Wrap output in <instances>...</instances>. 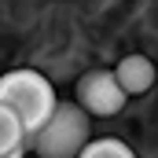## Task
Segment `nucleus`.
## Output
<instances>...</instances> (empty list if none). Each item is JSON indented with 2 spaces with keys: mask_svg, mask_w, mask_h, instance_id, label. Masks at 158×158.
<instances>
[{
  "mask_svg": "<svg viewBox=\"0 0 158 158\" xmlns=\"http://www.w3.org/2000/svg\"><path fill=\"white\" fill-rule=\"evenodd\" d=\"M125 92H121L114 70H88L77 81V107L88 118H110L125 107Z\"/></svg>",
  "mask_w": 158,
  "mask_h": 158,
  "instance_id": "3",
  "label": "nucleus"
},
{
  "mask_svg": "<svg viewBox=\"0 0 158 158\" xmlns=\"http://www.w3.org/2000/svg\"><path fill=\"white\" fill-rule=\"evenodd\" d=\"M77 158H136L121 140H114V136H103V140H92L85 151H81Z\"/></svg>",
  "mask_w": 158,
  "mask_h": 158,
  "instance_id": "6",
  "label": "nucleus"
},
{
  "mask_svg": "<svg viewBox=\"0 0 158 158\" xmlns=\"http://www.w3.org/2000/svg\"><path fill=\"white\" fill-rule=\"evenodd\" d=\"M0 107H7L22 121L26 140H30L33 132H40L48 125V118L59 107V99H55V88H52V81L44 74H37V70H11V74H0Z\"/></svg>",
  "mask_w": 158,
  "mask_h": 158,
  "instance_id": "1",
  "label": "nucleus"
},
{
  "mask_svg": "<svg viewBox=\"0 0 158 158\" xmlns=\"http://www.w3.org/2000/svg\"><path fill=\"white\" fill-rule=\"evenodd\" d=\"M88 143H92V118L70 99H59L48 125L26 140V147L37 151L40 158H77Z\"/></svg>",
  "mask_w": 158,
  "mask_h": 158,
  "instance_id": "2",
  "label": "nucleus"
},
{
  "mask_svg": "<svg viewBox=\"0 0 158 158\" xmlns=\"http://www.w3.org/2000/svg\"><path fill=\"white\" fill-rule=\"evenodd\" d=\"M26 151V129L7 107H0V158L22 155Z\"/></svg>",
  "mask_w": 158,
  "mask_h": 158,
  "instance_id": "5",
  "label": "nucleus"
},
{
  "mask_svg": "<svg viewBox=\"0 0 158 158\" xmlns=\"http://www.w3.org/2000/svg\"><path fill=\"white\" fill-rule=\"evenodd\" d=\"M114 77H118L125 96H140V92H147L155 85V63L147 55H125L114 66Z\"/></svg>",
  "mask_w": 158,
  "mask_h": 158,
  "instance_id": "4",
  "label": "nucleus"
},
{
  "mask_svg": "<svg viewBox=\"0 0 158 158\" xmlns=\"http://www.w3.org/2000/svg\"><path fill=\"white\" fill-rule=\"evenodd\" d=\"M22 155H26V151H22ZM22 155H11V158H22Z\"/></svg>",
  "mask_w": 158,
  "mask_h": 158,
  "instance_id": "7",
  "label": "nucleus"
}]
</instances>
